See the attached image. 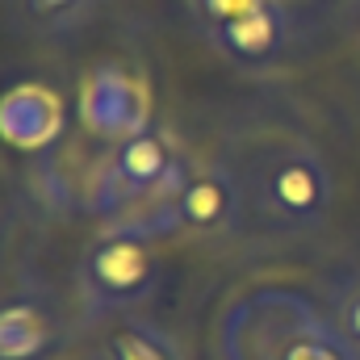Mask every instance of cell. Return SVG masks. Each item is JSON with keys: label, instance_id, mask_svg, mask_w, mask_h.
Masks as SVG:
<instances>
[{"label": "cell", "instance_id": "6da1fadb", "mask_svg": "<svg viewBox=\"0 0 360 360\" xmlns=\"http://www.w3.org/2000/svg\"><path fill=\"white\" fill-rule=\"evenodd\" d=\"M226 164L239 180V231L252 239H302L327 226L335 180L310 139L269 130L248 139Z\"/></svg>", "mask_w": 360, "mask_h": 360}, {"label": "cell", "instance_id": "7a4b0ae2", "mask_svg": "<svg viewBox=\"0 0 360 360\" xmlns=\"http://www.w3.org/2000/svg\"><path fill=\"white\" fill-rule=\"evenodd\" d=\"M218 360H360L331 310L293 285H256L231 297L214 327Z\"/></svg>", "mask_w": 360, "mask_h": 360}, {"label": "cell", "instance_id": "3957f363", "mask_svg": "<svg viewBox=\"0 0 360 360\" xmlns=\"http://www.w3.org/2000/svg\"><path fill=\"white\" fill-rule=\"evenodd\" d=\"M160 239L147 235L143 226L113 218L76 264V293H80V310H84V327L109 319V314H126L139 310L155 297L160 289Z\"/></svg>", "mask_w": 360, "mask_h": 360}, {"label": "cell", "instance_id": "277c9868", "mask_svg": "<svg viewBox=\"0 0 360 360\" xmlns=\"http://www.w3.org/2000/svg\"><path fill=\"white\" fill-rule=\"evenodd\" d=\"M188 168L193 164L180 155L176 139L151 122L143 134L109 147V155L101 160V168L89 180L84 205L92 214L109 218V214H126L147 201H172L188 176Z\"/></svg>", "mask_w": 360, "mask_h": 360}, {"label": "cell", "instance_id": "5b68a950", "mask_svg": "<svg viewBox=\"0 0 360 360\" xmlns=\"http://www.w3.org/2000/svg\"><path fill=\"white\" fill-rule=\"evenodd\" d=\"M80 122L105 143H126L151 126V89L126 63H96L80 92Z\"/></svg>", "mask_w": 360, "mask_h": 360}, {"label": "cell", "instance_id": "8992f818", "mask_svg": "<svg viewBox=\"0 0 360 360\" xmlns=\"http://www.w3.org/2000/svg\"><path fill=\"white\" fill-rule=\"evenodd\" d=\"M180 231L188 235H231L239 231V180L226 160L193 164L188 176L172 197Z\"/></svg>", "mask_w": 360, "mask_h": 360}, {"label": "cell", "instance_id": "52a82bcc", "mask_svg": "<svg viewBox=\"0 0 360 360\" xmlns=\"http://www.w3.org/2000/svg\"><path fill=\"white\" fill-rule=\"evenodd\" d=\"M205 42L222 59H231L235 68L264 72V68H272L285 55V42H289V8H285V0H272L260 13H252V17L235 21V25L210 30Z\"/></svg>", "mask_w": 360, "mask_h": 360}, {"label": "cell", "instance_id": "ba28073f", "mask_svg": "<svg viewBox=\"0 0 360 360\" xmlns=\"http://www.w3.org/2000/svg\"><path fill=\"white\" fill-rule=\"evenodd\" d=\"M63 134V105L42 84H17L0 96V139L17 151H46Z\"/></svg>", "mask_w": 360, "mask_h": 360}, {"label": "cell", "instance_id": "9c48e42d", "mask_svg": "<svg viewBox=\"0 0 360 360\" xmlns=\"http://www.w3.org/2000/svg\"><path fill=\"white\" fill-rule=\"evenodd\" d=\"M63 340L59 314L42 297H0V360H46Z\"/></svg>", "mask_w": 360, "mask_h": 360}, {"label": "cell", "instance_id": "30bf717a", "mask_svg": "<svg viewBox=\"0 0 360 360\" xmlns=\"http://www.w3.org/2000/svg\"><path fill=\"white\" fill-rule=\"evenodd\" d=\"M92 360H188L176 340L151 323V319H117L101 344L92 348Z\"/></svg>", "mask_w": 360, "mask_h": 360}, {"label": "cell", "instance_id": "8fae6325", "mask_svg": "<svg viewBox=\"0 0 360 360\" xmlns=\"http://www.w3.org/2000/svg\"><path fill=\"white\" fill-rule=\"evenodd\" d=\"M96 8V0H13V13L34 34H68L84 25Z\"/></svg>", "mask_w": 360, "mask_h": 360}, {"label": "cell", "instance_id": "7c38bea8", "mask_svg": "<svg viewBox=\"0 0 360 360\" xmlns=\"http://www.w3.org/2000/svg\"><path fill=\"white\" fill-rule=\"evenodd\" d=\"M331 319L340 323V331L352 340V348L360 352V269L344 272L331 285Z\"/></svg>", "mask_w": 360, "mask_h": 360}, {"label": "cell", "instance_id": "4fadbf2b", "mask_svg": "<svg viewBox=\"0 0 360 360\" xmlns=\"http://www.w3.org/2000/svg\"><path fill=\"white\" fill-rule=\"evenodd\" d=\"M188 4H193V17H197L201 34H210V30H222V25H235L243 17L260 13L272 0H188Z\"/></svg>", "mask_w": 360, "mask_h": 360}]
</instances>
